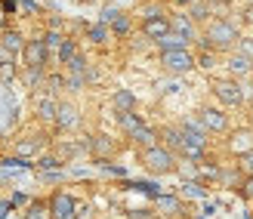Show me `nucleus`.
Wrapping results in <instances>:
<instances>
[{
    "mask_svg": "<svg viewBox=\"0 0 253 219\" xmlns=\"http://www.w3.org/2000/svg\"><path fill=\"white\" fill-rule=\"evenodd\" d=\"M43 41H46V46H49V49H59V46H62V41H65V37H59L56 31H49V34L43 37Z\"/></svg>",
    "mask_w": 253,
    "mask_h": 219,
    "instance_id": "nucleus-30",
    "label": "nucleus"
},
{
    "mask_svg": "<svg viewBox=\"0 0 253 219\" xmlns=\"http://www.w3.org/2000/svg\"><path fill=\"white\" fill-rule=\"evenodd\" d=\"M22 53H25V65H28V68H43L49 46H46V41H28Z\"/></svg>",
    "mask_w": 253,
    "mask_h": 219,
    "instance_id": "nucleus-5",
    "label": "nucleus"
},
{
    "mask_svg": "<svg viewBox=\"0 0 253 219\" xmlns=\"http://www.w3.org/2000/svg\"><path fill=\"white\" fill-rule=\"evenodd\" d=\"M188 44V37H182V34H176V31H170V34H164V37H158V46H161V53L164 49H185Z\"/></svg>",
    "mask_w": 253,
    "mask_h": 219,
    "instance_id": "nucleus-14",
    "label": "nucleus"
},
{
    "mask_svg": "<svg viewBox=\"0 0 253 219\" xmlns=\"http://www.w3.org/2000/svg\"><path fill=\"white\" fill-rule=\"evenodd\" d=\"M49 210H53V219H74V201H71V195H65V191L53 195Z\"/></svg>",
    "mask_w": 253,
    "mask_h": 219,
    "instance_id": "nucleus-11",
    "label": "nucleus"
},
{
    "mask_svg": "<svg viewBox=\"0 0 253 219\" xmlns=\"http://www.w3.org/2000/svg\"><path fill=\"white\" fill-rule=\"evenodd\" d=\"M19 49H25L22 34H19V31H3V37H0V53H3L6 65H12V56H16Z\"/></svg>",
    "mask_w": 253,
    "mask_h": 219,
    "instance_id": "nucleus-8",
    "label": "nucleus"
},
{
    "mask_svg": "<svg viewBox=\"0 0 253 219\" xmlns=\"http://www.w3.org/2000/svg\"><path fill=\"white\" fill-rule=\"evenodd\" d=\"M130 136H133V142H136V145H142V148L158 145V136H155V130H148L145 124H139V127H136V130H133Z\"/></svg>",
    "mask_w": 253,
    "mask_h": 219,
    "instance_id": "nucleus-15",
    "label": "nucleus"
},
{
    "mask_svg": "<svg viewBox=\"0 0 253 219\" xmlns=\"http://www.w3.org/2000/svg\"><path fill=\"white\" fill-rule=\"evenodd\" d=\"M170 25H173V31H176V34L188 37V41L195 37V19H192V16H179V19H173Z\"/></svg>",
    "mask_w": 253,
    "mask_h": 219,
    "instance_id": "nucleus-16",
    "label": "nucleus"
},
{
    "mask_svg": "<svg viewBox=\"0 0 253 219\" xmlns=\"http://www.w3.org/2000/svg\"><path fill=\"white\" fill-rule=\"evenodd\" d=\"M213 96H216L222 105H241L247 93H244L241 81H235V77H216V81H213Z\"/></svg>",
    "mask_w": 253,
    "mask_h": 219,
    "instance_id": "nucleus-3",
    "label": "nucleus"
},
{
    "mask_svg": "<svg viewBox=\"0 0 253 219\" xmlns=\"http://www.w3.org/2000/svg\"><path fill=\"white\" fill-rule=\"evenodd\" d=\"M108 28L115 31V34H126V31H130V16H124V12H118V16H115V22H111Z\"/></svg>",
    "mask_w": 253,
    "mask_h": 219,
    "instance_id": "nucleus-25",
    "label": "nucleus"
},
{
    "mask_svg": "<svg viewBox=\"0 0 253 219\" xmlns=\"http://www.w3.org/2000/svg\"><path fill=\"white\" fill-rule=\"evenodd\" d=\"M56 124H59V130H74V127H78V108L68 105V102H62L56 108Z\"/></svg>",
    "mask_w": 253,
    "mask_h": 219,
    "instance_id": "nucleus-12",
    "label": "nucleus"
},
{
    "mask_svg": "<svg viewBox=\"0 0 253 219\" xmlns=\"http://www.w3.org/2000/svg\"><path fill=\"white\" fill-rule=\"evenodd\" d=\"M241 195H244V198H253V176H250L247 182L241 185Z\"/></svg>",
    "mask_w": 253,
    "mask_h": 219,
    "instance_id": "nucleus-34",
    "label": "nucleus"
},
{
    "mask_svg": "<svg viewBox=\"0 0 253 219\" xmlns=\"http://www.w3.org/2000/svg\"><path fill=\"white\" fill-rule=\"evenodd\" d=\"M74 56H78V44H74V41H62V46H59V62H62V65H68Z\"/></svg>",
    "mask_w": 253,
    "mask_h": 219,
    "instance_id": "nucleus-21",
    "label": "nucleus"
},
{
    "mask_svg": "<svg viewBox=\"0 0 253 219\" xmlns=\"http://www.w3.org/2000/svg\"><path fill=\"white\" fill-rule=\"evenodd\" d=\"M6 216V204H0V219H3Z\"/></svg>",
    "mask_w": 253,
    "mask_h": 219,
    "instance_id": "nucleus-39",
    "label": "nucleus"
},
{
    "mask_svg": "<svg viewBox=\"0 0 253 219\" xmlns=\"http://www.w3.org/2000/svg\"><path fill=\"white\" fill-rule=\"evenodd\" d=\"M115 108L118 111H133L136 108V99H133L130 89H118V93H115Z\"/></svg>",
    "mask_w": 253,
    "mask_h": 219,
    "instance_id": "nucleus-18",
    "label": "nucleus"
},
{
    "mask_svg": "<svg viewBox=\"0 0 253 219\" xmlns=\"http://www.w3.org/2000/svg\"><path fill=\"white\" fill-rule=\"evenodd\" d=\"M161 65L164 71H170V74H188L192 68H198V59L192 56V49H164L161 53Z\"/></svg>",
    "mask_w": 253,
    "mask_h": 219,
    "instance_id": "nucleus-2",
    "label": "nucleus"
},
{
    "mask_svg": "<svg viewBox=\"0 0 253 219\" xmlns=\"http://www.w3.org/2000/svg\"><path fill=\"white\" fill-rule=\"evenodd\" d=\"M90 148L96 151V158H99V161H105L108 154L115 151V145H111V142H108L105 136H96V139H90Z\"/></svg>",
    "mask_w": 253,
    "mask_h": 219,
    "instance_id": "nucleus-17",
    "label": "nucleus"
},
{
    "mask_svg": "<svg viewBox=\"0 0 253 219\" xmlns=\"http://www.w3.org/2000/svg\"><path fill=\"white\" fill-rule=\"evenodd\" d=\"M244 170H250V173H253V151H247V154H244Z\"/></svg>",
    "mask_w": 253,
    "mask_h": 219,
    "instance_id": "nucleus-36",
    "label": "nucleus"
},
{
    "mask_svg": "<svg viewBox=\"0 0 253 219\" xmlns=\"http://www.w3.org/2000/svg\"><path fill=\"white\" fill-rule=\"evenodd\" d=\"M118 121H121V127H124L126 133H133L136 127L142 124V121H139V114H133V111H118Z\"/></svg>",
    "mask_w": 253,
    "mask_h": 219,
    "instance_id": "nucleus-22",
    "label": "nucleus"
},
{
    "mask_svg": "<svg viewBox=\"0 0 253 219\" xmlns=\"http://www.w3.org/2000/svg\"><path fill=\"white\" fill-rule=\"evenodd\" d=\"M213 0H195L192 6H188V16H192L195 22H210V16H213Z\"/></svg>",
    "mask_w": 253,
    "mask_h": 219,
    "instance_id": "nucleus-13",
    "label": "nucleus"
},
{
    "mask_svg": "<svg viewBox=\"0 0 253 219\" xmlns=\"http://www.w3.org/2000/svg\"><path fill=\"white\" fill-rule=\"evenodd\" d=\"M247 3H253V0H247Z\"/></svg>",
    "mask_w": 253,
    "mask_h": 219,
    "instance_id": "nucleus-41",
    "label": "nucleus"
},
{
    "mask_svg": "<svg viewBox=\"0 0 253 219\" xmlns=\"http://www.w3.org/2000/svg\"><path fill=\"white\" fill-rule=\"evenodd\" d=\"M238 41H241L238 25L225 16H216V19L207 22L204 37H201V49H232Z\"/></svg>",
    "mask_w": 253,
    "mask_h": 219,
    "instance_id": "nucleus-1",
    "label": "nucleus"
},
{
    "mask_svg": "<svg viewBox=\"0 0 253 219\" xmlns=\"http://www.w3.org/2000/svg\"><path fill=\"white\" fill-rule=\"evenodd\" d=\"M56 102L53 99H41V102H37V118H41V121H53L56 118Z\"/></svg>",
    "mask_w": 253,
    "mask_h": 219,
    "instance_id": "nucleus-20",
    "label": "nucleus"
},
{
    "mask_svg": "<svg viewBox=\"0 0 253 219\" xmlns=\"http://www.w3.org/2000/svg\"><path fill=\"white\" fill-rule=\"evenodd\" d=\"M37 148H41V139H25V142L16 145V154L19 158H28V154H34Z\"/></svg>",
    "mask_w": 253,
    "mask_h": 219,
    "instance_id": "nucleus-23",
    "label": "nucleus"
},
{
    "mask_svg": "<svg viewBox=\"0 0 253 219\" xmlns=\"http://www.w3.org/2000/svg\"><path fill=\"white\" fill-rule=\"evenodd\" d=\"M182 136H185V145L207 148V127L201 121H185L182 124Z\"/></svg>",
    "mask_w": 253,
    "mask_h": 219,
    "instance_id": "nucleus-6",
    "label": "nucleus"
},
{
    "mask_svg": "<svg viewBox=\"0 0 253 219\" xmlns=\"http://www.w3.org/2000/svg\"><path fill=\"white\" fill-rule=\"evenodd\" d=\"M158 204H161V210H167L170 216L182 210V204H179V198H173V195H164V198H158Z\"/></svg>",
    "mask_w": 253,
    "mask_h": 219,
    "instance_id": "nucleus-24",
    "label": "nucleus"
},
{
    "mask_svg": "<svg viewBox=\"0 0 253 219\" xmlns=\"http://www.w3.org/2000/svg\"><path fill=\"white\" fill-rule=\"evenodd\" d=\"M225 68H229V74L235 81H244V77L253 74V59H247L244 53H232L229 62H225Z\"/></svg>",
    "mask_w": 253,
    "mask_h": 219,
    "instance_id": "nucleus-7",
    "label": "nucleus"
},
{
    "mask_svg": "<svg viewBox=\"0 0 253 219\" xmlns=\"http://www.w3.org/2000/svg\"><path fill=\"white\" fill-rule=\"evenodd\" d=\"M201 124H204L207 130H213V133H225V130H229V118H225L219 108H204V111H201Z\"/></svg>",
    "mask_w": 253,
    "mask_h": 219,
    "instance_id": "nucleus-9",
    "label": "nucleus"
},
{
    "mask_svg": "<svg viewBox=\"0 0 253 219\" xmlns=\"http://www.w3.org/2000/svg\"><path fill=\"white\" fill-rule=\"evenodd\" d=\"M25 77H28L31 84H37V81H43V68H28V74H25Z\"/></svg>",
    "mask_w": 253,
    "mask_h": 219,
    "instance_id": "nucleus-33",
    "label": "nucleus"
},
{
    "mask_svg": "<svg viewBox=\"0 0 253 219\" xmlns=\"http://www.w3.org/2000/svg\"><path fill=\"white\" fill-rule=\"evenodd\" d=\"M142 164L148 167L151 173H173L176 158H173V151H170V148L151 145V148H145V151H142Z\"/></svg>",
    "mask_w": 253,
    "mask_h": 219,
    "instance_id": "nucleus-4",
    "label": "nucleus"
},
{
    "mask_svg": "<svg viewBox=\"0 0 253 219\" xmlns=\"http://www.w3.org/2000/svg\"><path fill=\"white\" fill-rule=\"evenodd\" d=\"M118 12H121V9H111V6H105V9H102V25H111Z\"/></svg>",
    "mask_w": 253,
    "mask_h": 219,
    "instance_id": "nucleus-32",
    "label": "nucleus"
},
{
    "mask_svg": "<svg viewBox=\"0 0 253 219\" xmlns=\"http://www.w3.org/2000/svg\"><path fill=\"white\" fill-rule=\"evenodd\" d=\"M198 65L210 71L213 65H216V49H204V53H201V56H198Z\"/></svg>",
    "mask_w": 253,
    "mask_h": 219,
    "instance_id": "nucleus-26",
    "label": "nucleus"
},
{
    "mask_svg": "<svg viewBox=\"0 0 253 219\" xmlns=\"http://www.w3.org/2000/svg\"><path fill=\"white\" fill-rule=\"evenodd\" d=\"M164 139H167V145L176 148V151L185 148V136H182V130H176V127H167V130H164Z\"/></svg>",
    "mask_w": 253,
    "mask_h": 219,
    "instance_id": "nucleus-19",
    "label": "nucleus"
},
{
    "mask_svg": "<svg viewBox=\"0 0 253 219\" xmlns=\"http://www.w3.org/2000/svg\"><path fill=\"white\" fill-rule=\"evenodd\" d=\"M3 9H6V12H12V9H16V0H3Z\"/></svg>",
    "mask_w": 253,
    "mask_h": 219,
    "instance_id": "nucleus-37",
    "label": "nucleus"
},
{
    "mask_svg": "<svg viewBox=\"0 0 253 219\" xmlns=\"http://www.w3.org/2000/svg\"><path fill=\"white\" fill-rule=\"evenodd\" d=\"M176 3H179V6H192L195 0H176Z\"/></svg>",
    "mask_w": 253,
    "mask_h": 219,
    "instance_id": "nucleus-38",
    "label": "nucleus"
},
{
    "mask_svg": "<svg viewBox=\"0 0 253 219\" xmlns=\"http://www.w3.org/2000/svg\"><path fill=\"white\" fill-rule=\"evenodd\" d=\"M244 25H253V3L244 6Z\"/></svg>",
    "mask_w": 253,
    "mask_h": 219,
    "instance_id": "nucleus-35",
    "label": "nucleus"
},
{
    "mask_svg": "<svg viewBox=\"0 0 253 219\" xmlns=\"http://www.w3.org/2000/svg\"><path fill=\"white\" fill-rule=\"evenodd\" d=\"M105 37H108V25H93L90 28V41L93 44H105Z\"/></svg>",
    "mask_w": 253,
    "mask_h": 219,
    "instance_id": "nucleus-27",
    "label": "nucleus"
},
{
    "mask_svg": "<svg viewBox=\"0 0 253 219\" xmlns=\"http://www.w3.org/2000/svg\"><path fill=\"white\" fill-rule=\"evenodd\" d=\"M185 195H188V198H207V191L201 188L198 182H188V185H185Z\"/></svg>",
    "mask_w": 253,
    "mask_h": 219,
    "instance_id": "nucleus-29",
    "label": "nucleus"
},
{
    "mask_svg": "<svg viewBox=\"0 0 253 219\" xmlns=\"http://www.w3.org/2000/svg\"><path fill=\"white\" fill-rule=\"evenodd\" d=\"M6 65V59H3V53H0V68H3Z\"/></svg>",
    "mask_w": 253,
    "mask_h": 219,
    "instance_id": "nucleus-40",
    "label": "nucleus"
},
{
    "mask_svg": "<svg viewBox=\"0 0 253 219\" xmlns=\"http://www.w3.org/2000/svg\"><path fill=\"white\" fill-rule=\"evenodd\" d=\"M170 31H173V25H170V19H167V16H158V19H142V34H145V37H151V41H158V37L170 34Z\"/></svg>",
    "mask_w": 253,
    "mask_h": 219,
    "instance_id": "nucleus-10",
    "label": "nucleus"
},
{
    "mask_svg": "<svg viewBox=\"0 0 253 219\" xmlns=\"http://www.w3.org/2000/svg\"><path fill=\"white\" fill-rule=\"evenodd\" d=\"M238 53H244L247 59H253V37H241V41H238Z\"/></svg>",
    "mask_w": 253,
    "mask_h": 219,
    "instance_id": "nucleus-28",
    "label": "nucleus"
},
{
    "mask_svg": "<svg viewBox=\"0 0 253 219\" xmlns=\"http://www.w3.org/2000/svg\"><path fill=\"white\" fill-rule=\"evenodd\" d=\"M37 170H59V161H56V158H41Z\"/></svg>",
    "mask_w": 253,
    "mask_h": 219,
    "instance_id": "nucleus-31",
    "label": "nucleus"
}]
</instances>
